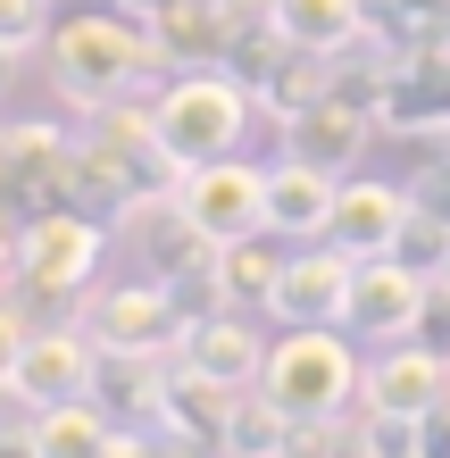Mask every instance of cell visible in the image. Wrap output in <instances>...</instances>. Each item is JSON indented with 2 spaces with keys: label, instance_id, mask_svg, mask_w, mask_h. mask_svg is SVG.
Segmentation results:
<instances>
[{
  "label": "cell",
  "instance_id": "1",
  "mask_svg": "<svg viewBox=\"0 0 450 458\" xmlns=\"http://www.w3.org/2000/svg\"><path fill=\"white\" fill-rule=\"evenodd\" d=\"M42 50H50V92H59L67 109H84V117L167 75L150 17H134L125 0H117V9H84V17L50 25V42H42Z\"/></svg>",
  "mask_w": 450,
  "mask_h": 458
},
{
  "label": "cell",
  "instance_id": "2",
  "mask_svg": "<svg viewBox=\"0 0 450 458\" xmlns=\"http://www.w3.org/2000/svg\"><path fill=\"white\" fill-rule=\"evenodd\" d=\"M250 109H259V100H250V84L217 59V67H175V75H158L150 125H158V142H167V158H175V167H200V158L242 150Z\"/></svg>",
  "mask_w": 450,
  "mask_h": 458
},
{
  "label": "cell",
  "instance_id": "3",
  "mask_svg": "<svg viewBox=\"0 0 450 458\" xmlns=\"http://www.w3.org/2000/svg\"><path fill=\"white\" fill-rule=\"evenodd\" d=\"M359 359L342 326H284V342H267V367H259V392L276 400L293 425H326L359 409Z\"/></svg>",
  "mask_w": 450,
  "mask_h": 458
},
{
  "label": "cell",
  "instance_id": "4",
  "mask_svg": "<svg viewBox=\"0 0 450 458\" xmlns=\"http://www.w3.org/2000/svg\"><path fill=\"white\" fill-rule=\"evenodd\" d=\"M100 250H109V217L92 208H34L25 217V250H17V292L25 301H67L100 276Z\"/></svg>",
  "mask_w": 450,
  "mask_h": 458
},
{
  "label": "cell",
  "instance_id": "5",
  "mask_svg": "<svg viewBox=\"0 0 450 458\" xmlns=\"http://www.w3.org/2000/svg\"><path fill=\"white\" fill-rule=\"evenodd\" d=\"M167 200L183 208V225H192L208 250H217V242H250V233H267V167H250L242 150L183 167Z\"/></svg>",
  "mask_w": 450,
  "mask_h": 458
},
{
  "label": "cell",
  "instance_id": "6",
  "mask_svg": "<svg viewBox=\"0 0 450 458\" xmlns=\"http://www.w3.org/2000/svg\"><path fill=\"white\" fill-rule=\"evenodd\" d=\"M183 301H175V284H117V292H92L84 301V334L100 350H134V359H175V342H183Z\"/></svg>",
  "mask_w": 450,
  "mask_h": 458
},
{
  "label": "cell",
  "instance_id": "7",
  "mask_svg": "<svg viewBox=\"0 0 450 458\" xmlns=\"http://www.w3.org/2000/svg\"><path fill=\"white\" fill-rule=\"evenodd\" d=\"M426 317H434V276H417L409 259H359V276H351V309H342V326L367 334V342H409V334H426Z\"/></svg>",
  "mask_w": 450,
  "mask_h": 458
},
{
  "label": "cell",
  "instance_id": "8",
  "mask_svg": "<svg viewBox=\"0 0 450 458\" xmlns=\"http://www.w3.org/2000/svg\"><path fill=\"white\" fill-rule=\"evenodd\" d=\"M100 375V342L84 326H34L25 334V359L9 375V400L17 409H50V400H84Z\"/></svg>",
  "mask_w": 450,
  "mask_h": 458
},
{
  "label": "cell",
  "instance_id": "9",
  "mask_svg": "<svg viewBox=\"0 0 450 458\" xmlns=\"http://www.w3.org/2000/svg\"><path fill=\"white\" fill-rule=\"evenodd\" d=\"M351 276H359L351 250L309 242L301 259H284V276L267 292V317H276V326H342V309H351Z\"/></svg>",
  "mask_w": 450,
  "mask_h": 458
},
{
  "label": "cell",
  "instance_id": "10",
  "mask_svg": "<svg viewBox=\"0 0 450 458\" xmlns=\"http://www.w3.org/2000/svg\"><path fill=\"white\" fill-rule=\"evenodd\" d=\"M175 367H183V375H208V384H225V392H250L259 367H267V334H259L242 309H208V317L183 326Z\"/></svg>",
  "mask_w": 450,
  "mask_h": 458
},
{
  "label": "cell",
  "instance_id": "11",
  "mask_svg": "<svg viewBox=\"0 0 450 458\" xmlns=\"http://www.w3.org/2000/svg\"><path fill=\"white\" fill-rule=\"evenodd\" d=\"M450 400V359L442 350H426V342H384L376 359H367V375H359V409H401V417H434Z\"/></svg>",
  "mask_w": 450,
  "mask_h": 458
},
{
  "label": "cell",
  "instance_id": "12",
  "mask_svg": "<svg viewBox=\"0 0 450 458\" xmlns=\"http://www.w3.org/2000/svg\"><path fill=\"white\" fill-rule=\"evenodd\" d=\"M409 208H417V192H409V183H384V175H342L326 242H334V250H351V259H376V250H392V242H401Z\"/></svg>",
  "mask_w": 450,
  "mask_h": 458
},
{
  "label": "cell",
  "instance_id": "13",
  "mask_svg": "<svg viewBox=\"0 0 450 458\" xmlns=\"http://www.w3.org/2000/svg\"><path fill=\"white\" fill-rule=\"evenodd\" d=\"M367 142H376V109H359V100H342V92L309 100L301 117H284V150L309 158V167H326V175H351Z\"/></svg>",
  "mask_w": 450,
  "mask_h": 458
},
{
  "label": "cell",
  "instance_id": "14",
  "mask_svg": "<svg viewBox=\"0 0 450 458\" xmlns=\"http://www.w3.org/2000/svg\"><path fill=\"white\" fill-rule=\"evenodd\" d=\"M67 133L50 117H17L0 125V200H17L34 217V192H67Z\"/></svg>",
  "mask_w": 450,
  "mask_h": 458
},
{
  "label": "cell",
  "instance_id": "15",
  "mask_svg": "<svg viewBox=\"0 0 450 458\" xmlns=\"http://www.w3.org/2000/svg\"><path fill=\"white\" fill-rule=\"evenodd\" d=\"M334 192H342V175H326V167H309V158L284 150L276 167H267V233H284V242H326Z\"/></svg>",
  "mask_w": 450,
  "mask_h": 458
},
{
  "label": "cell",
  "instance_id": "16",
  "mask_svg": "<svg viewBox=\"0 0 450 458\" xmlns=\"http://www.w3.org/2000/svg\"><path fill=\"white\" fill-rule=\"evenodd\" d=\"M267 25L301 50H359L367 42V0H267Z\"/></svg>",
  "mask_w": 450,
  "mask_h": 458
},
{
  "label": "cell",
  "instance_id": "17",
  "mask_svg": "<svg viewBox=\"0 0 450 458\" xmlns=\"http://www.w3.org/2000/svg\"><path fill=\"white\" fill-rule=\"evenodd\" d=\"M34 450L42 458H84V450H117V417L100 409V400H50L34 409Z\"/></svg>",
  "mask_w": 450,
  "mask_h": 458
},
{
  "label": "cell",
  "instance_id": "18",
  "mask_svg": "<svg viewBox=\"0 0 450 458\" xmlns=\"http://www.w3.org/2000/svg\"><path fill=\"white\" fill-rule=\"evenodd\" d=\"M276 276H284V259L267 250V233H250V242H217V259H208V292H217L225 309H267Z\"/></svg>",
  "mask_w": 450,
  "mask_h": 458
},
{
  "label": "cell",
  "instance_id": "19",
  "mask_svg": "<svg viewBox=\"0 0 450 458\" xmlns=\"http://www.w3.org/2000/svg\"><path fill=\"white\" fill-rule=\"evenodd\" d=\"M367 34H376L384 50L450 42V0H367Z\"/></svg>",
  "mask_w": 450,
  "mask_h": 458
},
{
  "label": "cell",
  "instance_id": "20",
  "mask_svg": "<svg viewBox=\"0 0 450 458\" xmlns=\"http://www.w3.org/2000/svg\"><path fill=\"white\" fill-rule=\"evenodd\" d=\"M293 434H301V425L250 384V392H233V409H225V442H217V450H293Z\"/></svg>",
  "mask_w": 450,
  "mask_h": 458
},
{
  "label": "cell",
  "instance_id": "21",
  "mask_svg": "<svg viewBox=\"0 0 450 458\" xmlns=\"http://www.w3.org/2000/svg\"><path fill=\"white\" fill-rule=\"evenodd\" d=\"M351 442L359 450H376V458H417L426 450V417H401V409H367L351 425Z\"/></svg>",
  "mask_w": 450,
  "mask_h": 458
},
{
  "label": "cell",
  "instance_id": "22",
  "mask_svg": "<svg viewBox=\"0 0 450 458\" xmlns=\"http://www.w3.org/2000/svg\"><path fill=\"white\" fill-rule=\"evenodd\" d=\"M392 259H409L417 276H442V267H450V225L434 217V208H409V225H401V242H392Z\"/></svg>",
  "mask_w": 450,
  "mask_h": 458
},
{
  "label": "cell",
  "instance_id": "23",
  "mask_svg": "<svg viewBox=\"0 0 450 458\" xmlns=\"http://www.w3.org/2000/svg\"><path fill=\"white\" fill-rule=\"evenodd\" d=\"M50 42V0H0V50H42Z\"/></svg>",
  "mask_w": 450,
  "mask_h": 458
},
{
  "label": "cell",
  "instance_id": "24",
  "mask_svg": "<svg viewBox=\"0 0 450 458\" xmlns=\"http://www.w3.org/2000/svg\"><path fill=\"white\" fill-rule=\"evenodd\" d=\"M409 192H417V208H434V217L450 225V142H434V158H426V175H417Z\"/></svg>",
  "mask_w": 450,
  "mask_h": 458
},
{
  "label": "cell",
  "instance_id": "25",
  "mask_svg": "<svg viewBox=\"0 0 450 458\" xmlns=\"http://www.w3.org/2000/svg\"><path fill=\"white\" fill-rule=\"evenodd\" d=\"M25 334H34V326H25V309H17V292H9V301H0V392H9V375L25 359Z\"/></svg>",
  "mask_w": 450,
  "mask_h": 458
},
{
  "label": "cell",
  "instance_id": "26",
  "mask_svg": "<svg viewBox=\"0 0 450 458\" xmlns=\"http://www.w3.org/2000/svg\"><path fill=\"white\" fill-rule=\"evenodd\" d=\"M134 17H167V9H183V0H125Z\"/></svg>",
  "mask_w": 450,
  "mask_h": 458
},
{
  "label": "cell",
  "instance_id": "27",
  "mask_svg": "<svg viewBox=\"0 0 450 458\" xmlns=\"http://www.w3.org/2000/svg\"><path fill=\"white\" fill-rule=\"evenodd\" d=\"M9 75H17V50H0V92H9Z\"/></svg>",
  "mask_w": 450,
  "mask_h": 458
},
{
  "label": "cell",
  "instance_id": "28",
  "mask_svg": "<svg viewBox=\"0 0 450 458\" xmlns=\"http://www.w3.org/2000/svg\"><path fill=\"white\" fill-rule=\"evenodd\" d=\"M9 292H17V276H9V267H0V301H9Z\"/></svg>",
  "mask_w": 450,
  "mask_h": 458
},
{
  "label": "cell",
  "instance_id": "29",
  "mask_svg": "<svg viewBox=\"0 0 450 458\" xmlns=\"http://www.w3.org/2000/svg\"><path fill=\"white\" fill-rule=\"evenodd\" d=\"M434 284H442V292H450V267H442V276H434Z\"/></svg>",
  "mask_w": 450,
  "mask_h": 458
}]
</instances>
